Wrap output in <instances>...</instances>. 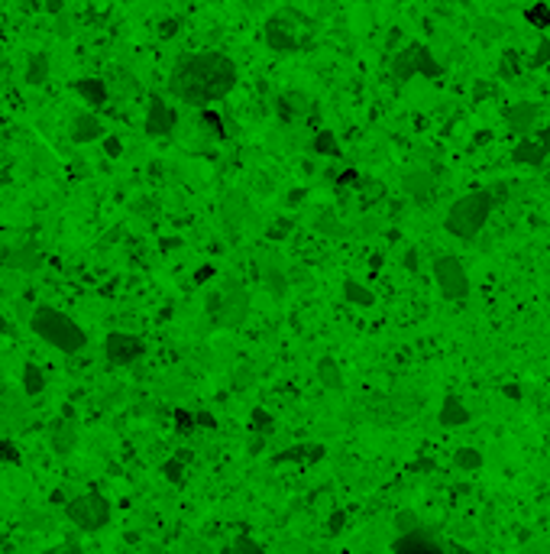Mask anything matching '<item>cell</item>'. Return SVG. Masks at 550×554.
I'll return each instance as SVG.
<instances>
[{
    "instance_id": "obj_24",
    "label": "cell",
    "mask_w": 550,
    "mask_h": 554,
    "mask_svg": "<svg viewBox=\"0 0 550 554\" xmlns=\"http://www.w3.org/2000/svg\"><path fill=\"white\" fill-rule=\"evenodd\" d=\"M311 152H314V156H327V159H337V156H340V143H337L334 130H317L314 140H311Z\"/></svg>"
},
{
    "instance_id": "obj_10",
    "label": "cell",
    "mask_w": 550,
    "mask_h": 554,
    "mask_svg": "<svg viewBox=\"0 0 550 554\" xmlns=\"http://www.w3.org/2000/svg\"><path fill=\"white\" fill-rule=\"evenodd\" d=\"M175 120H178L175 107L156 97V101H149V107H146V120H143V130H146V136L159 140V136H168V133L175 130Z\"/></svg>"
},
{
    "instance_id": "obj_25",
    "label": "cell",
    "mask_w": 550,
    "mask_h": 554,
    "mask_svg": "<svg viewBox=\"0 0 550 554\" xmlns=\"http://www.w3.org/2000/svg\"><path fill=\"white\" fill-rule=\"evenodd\" d=\"M250 428L256 434H262V438H269L272 432H275V415L266 412V409H252L250 415Z\"/></svg>"
},
{
    "instance_id": "obj_52",
    "label": "cell",
    "mask_w": 550,
    "mask_h": 554,
    "mask_svg": "<svg viewBox=\"0 0 550 554\" xmlns=\"http://www.w3.org/2000/svg\"><path fill=\"white\" fill-rule=\"evenodd\" d=\"M0 36H3V23H0Z\"/></svg>"
},
{
    "instance_id": "obj_41",
    "label": "cell",
    "mask_w": 550,
    "mask_h": 554,
    "mask_svg": "<svg viewBox=\"0 0 550 554\" xmlns=\"http://www.w3.org/2000/svg\"><path fill=\"white\" fill-rule=\"evenodd\" d=\"M195 428H217V418L211 412H195Z\"/></svg>"
},
{
    "instance_id": "obj_16",
    "label": "cell",
    "mask_w": 550,
    "mask_h": 554,
    "mask_svg": "<svg viewBox=\"0 0 550 554\" xmlns=\"http://www.w3.org/2000/svg\"><path fill=\"white\" fill-rule=\"evenodd\" d=\"M75 94L84 104H91V107H104L107 104V81L104 78H78Z\"/></svg>"
},
{
    "instance_id": "obj_48",
    "label": "cell",
    "mask_w": 550,
    "mask_h": 554,
    "mask_svg": "<svg viewBox=\"0 0 550 554\" xmlns=\"http://www.w3.org/2000/svg\"><path fill=\"white\" fill-rule=\"evenodd\" d=\"M405 266H408V269H418V253H414V250H408V256H405Z\"/></svg>"
},
{
    "instance_id": "obj_37",
    "label": "cell",
    "mask_w": 550,
    "mask_h": 554,
    "mask_svg": "<svg viewBox=\"0 0 550 554\" xmlns=\"http://www.w3.org/2000/svg\"><path fill=\"white\" fill-rule=\"evenodd\" d=\"M343 528H346V512L343 509H337L334 516L327 519V535H340Z\"/></svg>"
},
{
    "instance_id": "obj_17",
    "label": "cell",
    "mask_w": 550,
    "mask_h": 554,
    "mask_svg": "<svg viewBox=\"0 0 550 554\" xmlns=\"http://www.w3.org/2000/svg\"><path fill=\"white\" fill-rule=\"evenodd\" d=\"M314 376H317V383L324 386V389H330V393L343 389V370H340V363H337L334 357H321V360H317Z\"/></svg>"
},
{
    "instance_id": "obj_28",
    "label": "cell",
    "mask_w": 550,
    "mask_h": 554,
    "mask_svg": "<svg viewBox=\"0 0 550 554\" xmlns=\"http://www.w3.org/2000/svg\"><path fill=\"white\" fill-rule=\"evenodd\" d=\"M159 473H162L168 483H185V457H168V461H162Z\"/></svg>"
},
{
    "instance_id": "obj_6",
    "label": "cell",
    "mask_w": 550,
    "mask_h": 554,
    "mask_svg": "<svg viewBox=\"0 0 550 554\" xmlns=\"http://www.w3.org/2000/svg\"><path fill=\"white\" fill-rule=\"evenodd\" d=\"M207 311L214 315L220 328H240L250 315V295L243 285H227L224 292H214L207 299Z\"/></svg>"
},
{
    "instance_id": "obj_27",
    "label": "cell",
    "mask_w": 550,
    "mask_h": 554,
    "mask_svg": "<svg viewBox=\"0 0 550 554\" xmlns=\"http://www.w3.org/2000/svg\"><path fill=\"white\" fill-rule=\"evenodd\" d=\"M201 127H204L214 140H224L227 133H224V120H220V113L211 111V107H201Z\"/></svg>"
},
{
    "instance_id": "obj_3",
    "label": "cell",
    "mask_w": 550,
    "mask_h": 554,
    "mask_svg": "<svg viewBox=\"0 0 550 554\" xmlns=\"http://www.w3.org/2000/svg\"><path fill=\"white\" fill-rule=\"evenodd\" d=\"M29 328L42 344L56 347L58 354H68V357L88 347V334L81 331V324L75 318H68L65 311L52 308V305H39L29 318Z\"/></svg>"
},
{
    "instance_id": "obj_40",
    "label": "cell",
    "mask_w": 550,
    "mask_h": 554,
    "mask_svg": "<svg viewBox=\"0 0 550 554\" xmlns=\"http://www.w3.org/2000/svg\"><path fill=\"white\" fill-rule=\"evenodd\" d=\"M104 150H107V156H113V159H117V156L123 152V143L117 140V136H104Z\"/></svg>"
},
{
    "instance_id": "obj_4",
    "label": "cell",
    "mask_w": 550,
    "mask_h": 554,
    "mask_svg": "<svg viewBox=\"0 0 550 554\" xmlns=\"http://www.w3.org/2000/svg\"><path fill=\"white\" fill-rule=\"evenodd\" d=\"M65 519L78 532L94 535V532L107 528V522H111V499L101 496L97 489H88V493H81V496L65 502Z\"/></svg>"
},
{
    "instance_id": "obj_31",
    "label": "cell",
    "mask_w": 550,
    "mask_h": 554,
    "mask_svg": "<svg viewBox=\"0 0 550 554\" xmlns=\"http://www.w3.org/2000/svg\"><path fill=\"white\" fill-rule=\"evenodd\" d=\"M476 33L483 39H502L505 36V26L499 23V19H492V17H483L479 23H476Z\"/></svg>"
},
{
    "instance_id": "obj_15",
    "label": "cell",
    "mask_w": 550,
    "mask_h": 554,
    "mask_svg": "<svg viewBox=\"0 0 550 554\" xmlns=\"http://www.w3.org/2000/svg\"><path fill=\"white\" fill-rule=\"evenodd\" d=\"M49 444H52V451H56L58 457H72L78 448V428L68 422H56L52 432H49Z\"/></svg>"
},
{
    "instance_id": "obj_8",
    "label": "cell",
    "mask_w": 550,
    "mask_h": 554,
    "mask_svg": "<svg viewBox=\"0 0 550 554\" xmlns=\"http://www.w3.org/2000/svg\"><path fill=\"white\" fill-rule=\"evenodd\" d=\"M104 357L113 367H133L136 360L146 357V340L136 334H127V331H111L104 338Z\"/></svg>"
},
{
    "instance_id": "obj_21",
    "label": "cell",
    "mask_w": 550,
    "mask_h": 554,
    "mask_svg": "<svg viewBox=\"0 0 550 554\" xmlns=\"http://www.w3.org/2000/svg\"><path fill=\"white\" fill-rule=\"evenodd\" d=\"M49 68H52L49 52H33L29 62H26V81H29V85H46V81H49Z\"/></svg>"
},
{
    "instance_id": "obj_29",
    "label": "cell",
    "mask_w": 550,
    "mask_h": 554,
    "mask_svg": "<svg viewBox=\"0 0 550 554\" xmlns=\"http://www.w3.org/2000/svg\"><path fill=\"white\" fill-rule=\"evenodd\" d=\"M524 19H528L531 26H537V29H547V26H550V7H547V3H541V0H537L534 7H528V10H524Z\"/></svg>"
},
{
    "instance_id": "obj_53",
    "label": "cell",
    "mask_w": 550,
    "mask_h": 554,
    "mask_svg": "<svg viewBox=\"0 0 550 554\" xmlns=\"http://www.w3.org/2000/svg\"><path fill=\"white\" fill-rule=\"evenodd\" d=\"M547 185H550V175H547Z\"/></svg>"
},
{
    "instance_id": "obj_5",
    "label": "cell",
    "mask_w": 550,
    "mask_h": 554,
    "mask_svg": "<svg viewBox=\"0 0 550 554\" xmlns=\"http://www.w3.org/2000/svg\"><path fill=\"white\" fill-rule=\"evenodd\" d=\"M440 62L430 56L428 46H421V42H411V46L398 49L392 58V75L395 81H411V78H440Z\"/></svg>"
},
{
    "instance_id": "obj_9",
    "label": "cell",
    "mask_w": 550,
    "mask_h": 554,
    "mask_svg": "<svg viewBox=\"0 0 550 554\" xmlns=\"http://www.w3.org/2000/svg\"><path fill=\"white\" fill-rule=\"evenodd\" d=\"M262 36H266V46H269L272 52H298V46H301L298 36H295V26H289V17H285V13L266 19Z\"/></svg>"
},
{
    "instance_id": "obj_23",
    "label": "cell",
    "mask_w": 550,
    "mask_h": 554,
    "mask_svg": "<svg viewBox=\"0 0 550 554\" xmlns=\"http://www.w3.org/2000/svg\"><path fill=\"white\" fill-rule=\"evenodd\" d=\"M343 299L350 301V305H356V308H373V305H375L373 289H366L363 282H356V279L343 282Z\"/></svg>"
},
{
    "instance_id": "obj_38",
    "label": "cell",
    "mask_w": 550,
    "mask_h": 554,
    "mask_svg": "<svg viewBox=\"0 0 550 554\" xmlns=\"http://www.w3.org/2000/svg\"><path fill=\"white\" fill-rule=\"evenodd\" d=\"M289 230H291V221L282 217V221H275V224L269 227V240H282V237H289Z\"/></svg>"
},
{
    "instance_id": "obj_47",
    "label": "cell",
    "mask_w": 550,
    "mask_h": 554,
    "mask_svg": "<svg viewBox=\"0 0 550 554\" xmlns=\"http://www.w3.org/2000/svg\"><path fill=\"white\" fill-rule=\"evenodd\" d=\"M537 143H541L544 150L550 152V127H547V130H541V133H537Z\"/></svg>"
},
{
    "instance_id": "obj_43",
    "label": "cell",
    "mask_w": 550,
    "mask_h": 554,
    "mask_svg": "<svg viewBox=\"0 0 550 554\" xmlns=\"http://www.w3.org/2000/svg\"><path fill=\"white\" fill-rule=\"evenodd\" d=\"M42 10H46V13H52V17H58V13L65 10V0H42Z\"/></svg>"
},
{
    "instance_id": "obj_51",
    "label": "cell",
    "mask_w": 550,
    "mask_h": 554,
    "mask_svg": "<svg viewBox=\"0 0 550 554\" xmlns=\"http://www.w3.org/2000/svg\"><path fill=\"white\" fill-rule=\"evenodd\" d=\"M3 334H7V318L0 315V338H3Z\"/></svg>"
},
{
    "instance_id": "obj_18",
    "label": "cell",
    "mask_w": 550,
    "mask_h": 554,
    "mask_svg": "<svg viewBox=\"0 0 550 554\" xmlns=\"http://www.w3.org/2000/svg\"><path fill=\"white\" fill-rule=\"evenodd\" d=\"M544 156H547V150H544L534 136H524L512 150V159L518 162V166H544Z\"/></svg>"
},
{
    "instance_id": "obj_20",
    "label": "cell",
    "mask_w": 550,
    "mask_h": 554,
    "mask_svg": "<svg viewBox=\"0 0 550 554\" xmlns=\"http://www.w3.org/2000/svg\"><path fill=\"white\" fill-rule=\"evenodd\" d=\"M534 117H537V107L534 104H512L508 111H505V120H508V127L512 130H518V133H524V130H531L534 127Z\"/></svg>"
},
{
    "instance_id": "obj_33",
    "label": "cell",
    "mask_w": 550,
    "mask_h": 554,
    "mask_svg": "<svg viewBox=\"0 0 550 554\" xmlns=\"http://www.w3.org/2000/svg\"><path fill=\"white\" fill-rule=\"evenodd\" d=\"M234 554H269L266 548L256 541V538H250V535H240L234 541Z\"/></svg>"
},
{
    "instance_id": "obj_14",
    "label": "cell",
    "mask_w": 550,
    "mask_h": 554,
    "mask_svg": "<svg viewBox=\"0 0 550 554\" xmlns=\"http://www.w3.org/2000/svg\"><path fill=\"white\" fill-rule=\"evenodd\" d=\"M104 123H101V117L97 113H91V111H84V113H78L75 120H72V140L75 143H94V140H104Z\"/></svg>"
},
{
    "instance_id": "obj_1",
    "label": "cell",
    "mask_w": 550,
    "mask_h": 554,
    "mask_svg": "<svg viewBox=\"0 0 550 554\" xmlns=\"http://www.w3.org/2000/svg\"><path fill=\"white\" fill-rule=\"evenodd\" d=\"M236 62L224 52H191L181 56L168 75V91L172 97L188 107H211V104L224 101L227 94L236 88Z\"/></svg>"
},
{
    "instance_id": "obj_2",
    "label": "cell",
    "mask_w": 550,
    "mask_h": 554,
    "mask_svg": "<svg viewBox=\"0 0 550 554\" xmlns=\"http://www.w3.org/2000/svg\"><path fill=\"white\" fill-rule=\"evenodd\" d=\"M499 195L502 191H492V188H479V191H469V195L457 198L450 205L447 217H444V230L457 240H473L479 230L485 227V221L492 217L495 205H499Z\"/></svg>"
},
{
    "instance_id": "obj_26",
    "label": "cell",
    "mask_w": 550,
    "mask_h": 554,
    "mask_svg": "<svg viewBox=\"0 0 550 554\" xmlns=\"http://www.w3.org/2000/svg\"><path fill=\"white\" fill-rule=\"evenodd\" d=\"M453 464H457L460 470L473 473V470L483 467V451H476V448H457V454H453Z\"/></svg>"
},
{
    "instance_id": "obj_44",
    "label": "cell",
    "mask_w": 550,
    "mask_h": 554,
    "mask_svg": "<svg viewBox=\"0 0 550 554\" xmlns=\"http://www.w3.org/2000/svg\"><path fill=\"white\" fill-rule=\"evenodd\" d=\"M207 279H214V266H201V269L195 273V282H197V285H201V282H207Z\"/></svg>"
},
{
    "instance_id": "obj_30",
    "label": "cell",
    "mask_w": 550,
    "mask_h": 554,
    "mask_svg": "<svg viewBox=\"0 0 550 554\" xmlns=\"http://www.w3.org/2000/svg\"><path fill=\"white\" fill-rule=\"evenodd\" d=\"M395 532H398V535H411V532H418L421 528V519L414 516V512H411V509H401L398 516H395Z\"/></svg>"
},
{
    "instance_id": "obj_35",
    "label": "cell",
    "mask_w": 550,
    "mask_h": 554,
    "mask_svg": "<svg viewBox=\"0 0 550 554\" xmlns=\"http://www.w3.org/2000/svg\"><path fill=\"white\" fill-rule=\"evenodd\" d=\"M499 75H502V78L518 75V56H515V52H505V56H502V62H499Z\"/></svg>"
},
{
    "instance_id": "obj_45",
    "label": "cell",
    "mask_w": 550,
    "mask_h": 554,
    "mask_svg": "<svg viewBox=\"0 0 550 554\" xmlns=\"http://www.w3.org/2000/svg\"><path fill=\"white\" fill-rule=\"evenodd\" d=\"M262 448H266V438H262V434H256V432H252V438H250V454H259Z\"/></svg>"
},
{
    "instance_id": "obj_39",
    "label": "cell",
    "mask_w": 550,
    "mask_h": 554,
    "mask_svg": "<svg viewBox=\"0 0 550 554\" xmlns=\"http://www.w3.org/2000/svg\"><path fill=\"white\" fill-rule=\"evenodd\" d=\"M178 33V19H162L159 23V39H172Z\"/></svg>"
},
{
    "instance_id": "obj_19",
    "label": "cell",
    "mask_w": 550,
    "mask_h": 554,
    "mask_svg": "<svg viewBox=\"0 0 550 554\" xmlns=\"http://www.w3.org/2000/svg\"><path fill=\"white\" fill-rule=\"evenodd\" d=\"M437 422L444 425V428H463V425L469 422V409L460 399H444V405H440V415H437Z\"/></svg>"
},
{
    "instance_id": "obj_12",
    "label": "cell",
    "mask_w": 550,
    "mask_h": 554,
    "mask_svg": "<svg viewBox=\"0 0 550 554\" xmlns=\"http://www.w3.org/2000/svg\"><path fill=\"white\" fill-rule=\"evenodd\" d=\"M401 188H405V195L414 198V201H428V198L434 195L437 182H434V172H428V169H408L401 175Z\"/></svg>"
},
{
    "instance_id": "obj_42",
    "label": "cell",
    "mask_w": 550,
    "mask_h": 554,
    "mask_svg": "<svg viewBox=\"0 0 550 554\" xmlns=\"http://www.w3.org/2000/svg\"><path fill=\"white\" fill-rule=\"evenodd\" d=\"M337 182H340L343 188L359 185V172H356V169H346V172H340V175H337Z\"/></svg>"
},
{
    "instance_id": "obj_7",
    "label": "cell",
    "mask_w": 550,
    "mask_h": 554,
    "mask_svg": "<svg viewBox=\"0 0 550 554\" xmlns=\"http://www.w3.org/2000/svg\"><path fill=\"white\" fill-rule=\"evenodd\" d=\"M434 279H437V289L447 301H463L469 295L467 266L460 263L457 256H437L434 260Z\"/></svg>"
},
{
    "instance_id": "obj_50",
    "label": "cell",
    "mask_w": 550,
    "mask_h": 554,
    "mask_svg": "<svg viewBox=\"0 0 550 554\" xmlns=\"http://www.w3.org/2000/svg\"><path fill=\"white\" fill-rule=\"evenodd\" d=\"M398 39H401V33H398V29H395L392 36H389V49H395V46H398Z\"/></svg>"
},
{
    "instance_id": "obj_49",
    "label": "cell",
    "mask_w": 550,
    "mask_h": 554,
    "mask_svg": "<svg viewBox=\"0 0 550 554\" xmlns=\"http://www.w3.org/2000/svg\"><path fill=\"white\" fill-rule=\"evenodd\" d=\"M42 3L39 0H19V10H39Z\"/></svg>"
},
{
    "instance_id": "obj_36",
    "label": "cell",
    "mask_w": 550,
    "mask_h": 554,
    "mask_svg": "<svg viewBox=\"0 0 550 554\" xmlns=\"http://www.w3.org/2000/svg\"><path fill=\"white\" fill-rule=\"evenodd\" d=\"M0 461H3V464H19V451H17V444L10 441V438L0 441Z\"/></svg>"
},
{
    "instance_id": "obj_22",
    "label": "cell",
    "mask_w": 550,
    "mask_h": 554,
    "mask_svg": "<svg viewBox=\"0 0 550 554\" xmlns=\"http://www.w3.org/2000/svg\"><path fill=\"white\" fill-rule=\"evenodd\" d=\"M19 383H23V393H26V395H42V393H46V373H42L39 363H23Z\"/></svg>"
},
{
    "instance_id": "obj_32",
    "label": "cell",
    "mask_w": 550,
    "mask_h": 554,
    "mask_svg": "<svg viewBox=\"0 0 550 554\" xmlns=\"http://www.w3.org/2000/svg\"><path fill=\"white\" fill-rule=\"evenodd\" d=\"M547 62H550V39L541 36V39H537V49L531 52V62H528V65H531V68H544Z\"/></svg>"
},
{
    "instance_id": "obj_13",
    "label": "cell",
    "mask_w": 550,
    "mask_h": 554,
    "mask_svg": "<svg viewBox=\"0 0 550 554\" xmlns=\"http://www.w3.org/2000/svg\"><path fill=\"white\" fill-rule=\"evenodd\" d=\"M395 554H444V548H440L424 528H418V532H411V535H398Z\"/></svg>"
},
{
    "instance_id": "obj_34",
    "label": "cell",
    "mask_w": 550,
    "mask_h": 554,
    "mask_svg": "<svg viewBox=\"0 0 550 554\" xmlns=\"http://www.w3.org/2000/svg\"><path fill=\"white\" fill-rule=\"evenodd\" d=\"M175 432H178V434H191V432H197V428H195V415L185 412V409H178V412H175Z\"/></svg>"
},
{
    "instance_id": "obj_46",
    "label": "cell",
    "mask_w": 550,
    "mask_h": 554,
    "mask_svg": "<svg viewBox=\"0 0 550 554\" xmlns=\"http://www.w3.org/2000/svg\"><path fill=\"white\" fill-rule=\"evenodd\" d=\"M444 554H473L469 548H463V545H457V541H450L447 548H444Z\"/></svg>"
},
{
    "instance_id": "obj_11",
    "label": "cell",
    "mask_w": 550,
    "mask_h": 554,
    "mask_svg": "<svg viewBox=\"0 0 550 554\" xmlns=\"http://www.w3.org/2000/svg\"><path fill=\"white\" fill-rule=\"evenodd\" d=\"M0 263L7 266V269H19V273H36L39 266H42V253L29 244L7 246V250H0Z\"/></svg>"
}]
</instances>
